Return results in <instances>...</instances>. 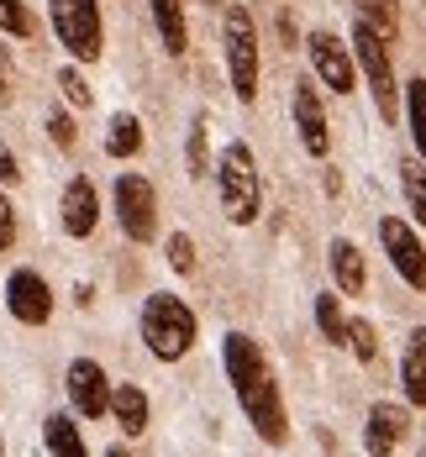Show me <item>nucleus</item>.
Here are the masks:
<instances>
[{"instance_id": "26", "label": "nucleus", "mask_w": 426, "mask_h": 457, "mask_svg": "<svg viewBox=\"0 0 426 457\" xmlns=\"http://www.w3.org/2000/svg\"><path fill=\"white\" fill-rule=\"evenodd\" d=\"M185 158H189V174H195V179H205V174H211V142H205V116H195V121H189Z\"/></svg>"}, {"instance_id": "5", "label": "nucleus", "mask_w": 426, "mask_h": 457, "mask_svg": "<svg viewBox=\"0 0 426 457\" xmlns=\"http://www.w3.org/2000/svg\"><path fill=\"white\" fill-rule=\"evenodd\" d=\"M353 63H358V74H363L369 95H374L379 116H384V121H400V79H395V58H389V43L379 37L369 21L353 27Z\"/></svg>"}, {"instance_id": "19", "label": "nucleus", "mask_w": 426, "mask_h": 457, "mask_svg": "<svg viewBox=\"0 0 426 457\" xmlns=\"http://www.w3.org/2000/svg\"><path fill=\"white\" fill-rule=\"evenodd\" d=\"M43 436H47V453H53V457H90L85 436H79V426H74V420H69L63 411H53V415H47Z\"/></svg>"}, {"instance_id": "32", "label": "nucleus", "mask_w": 426, "mask_h": 457, "mask_svg": "<svg viewBox=\"0 0 426 457\" xmlns=\"http://www.w3.org/2000/svg\"><path fill=\"white\" fill-rule=\"evenodd\" d=\"M0 179H5V184L21 179V169H16V158H11V147H5V142H0Z\"/></svg>"}, {"instance_id": "24", "label": "nucleus", "mask_w": 426, "mask_h": 457, "mask_svg": "<svg viewBox=\"0 0 426 457\" xmlns=\"http://www.w3.org/2000/svg\"><path fill=\"white\" fill-rule=\"evenodd\" d=\"M0 32L16 37V43H32L38 37V16L27 11V0H0Z\"/></svg>"}, {"instance_id": "23", "label": "nucleus", "mask_w": 426, "mask_h": 457, "mask_svg": "<svg viewBox=\"0 0 426 457\" xmlns=\"http://www.w3.org/2000/svg\"><path fill=\"white\" fill-rule=\"evenodd\" d=\"M405 127H411V142H416V158L426 163V79L405 85Z\"/></svg>"}, {"instance_id": "29", "label": "nucleus", "mask_w": 426, "mask_h": 457, "mask_svg": "<svg viewBox=\"0 0 426 457\" xmlns=\"http://www.w3.org/2000/svg\"><path fill=\"white\" fill-rule=\"evenodd\" d=\"M47 137H53L58 147H63V153H69V147L79 142V127H74V116H69V111H53V116H47Z\"/></svg>"}, {"instance_id": "7", "label": "nucleus", "mask_w": 426, "mask_h": 457, "mask_svg": "<svg viewBox=\"0 0 426 457\" xmlns=\"http://www.w3.org/2000/svg\"><path fill=\"white\" fill-rule=\"evenodd\" d=\"M116 221L132 242H153V231H158V189H153V179H142V174L116 179Z\"/></svg>"}, {"instance_id": "16", "label": "nucleus", "mask_w": 426, "mask_h": 457, "mask_svg": "<svg viewBox=\"0 0 426 457\" xmlns=\"http://www.w3.org/2000/svg\"><path fill=\"white\" fill-rule=\"evenodd\" d=\"M331 274L342 284V295H363L369 289V263H363V253L347 242V237H331Z\"/></svg>"}, {"instance_id": "2", "label": "nucleus", "mask_w": 426, "mask_h": 457, "mask_svg": "<svg viewBox=\"0 0 426 457\" xmlns=\"http://www.w3.org/2000/svg\"><path fill=\"white\" fill-rule=\"evenodd\" d=\"M195 311H189L180 295H147L142 300V342L158 363H180L189 347H195Z\"/></svg>"}, {"instance_id": "33", "label": "nucleus", "mask_w": 426, "mask_h": 457, "mask_svg": "<svg viewBox=\"0 0 426 457\" xmlns=\"http://www.w3.org/2000/svg\"><path fill=\"white\" fill-rule=\"evenodd\" d=\"M105 457H132V453H127V447H111V453H105Z\"/></svg>"}, {"instance_id": "17", "label": "nucleus", "mask_w": 426, "mask_h": 457, "mask_svg": "<svg viewBox=\"0 0 426 457\" xmlns=\"http://www.w3.org/2000/svg\"><path fill=\"white\" fill-rule=\"evenodd\" d=\"M153 5V27H158V43L169 47L174 58L189 47V27H185V0H147Z\"/></svg>"}, {"instance_id": "36", "label": "nucleus", "mask_w": 426, "mask_h": 457, "mask_svg": "<svg viewBox=\"0 0 426 457\" xmlns=\"http://www.w3.org/2000/svg\"><path fill=\"white\" fill-rule=\"evenodd\" d=\"M205 5H221V0H205Z\"/></svg>"}, {"instance_id": "35", "label": "nucleus", "mask_w": 426, "mask_h": 457, "mask_svg": "<svg viewBox=\"0 0 426 457\" xmlns=\"http://www.w3.org/2000/svg\"><path fill=\"white\" fill-rule=\"evenodd\" d=\"M422 457H426V431H422Z\"/></svg>"}, {"instance_id": "20", "label": "nucleus", "mask_w": 426, "mask_h": 457, "mask_svg": "<svg viewBox=\"0 0 426 457\" xmlns=\"http://www.w3.org/2000/svg\"><path fill=\"white\" fill-rule=\"evenodd\" d=\"M105 153H111V158H138V153H142V121L132 116V111L111 116V132H105Z\"/></svg>"}, {"instance_id": "1", "label": "nucleus", "mask_w": 426, "mask_h": 457, "mask_svg": "<svg viewBox=\"0 0 426 457\" xmlns=\"http://www.w3.org/2000/svg\"><path fill=\"white\" fill-rule=\"evenodd\" d=\"M221 363H227V378L237 389V405L242 415L253 420V431L269 442V447H284L289 442V415H284V395H280V378L263 358V347L247 337V331H227L221 342Z\"/></svg>"}, {"instance_id": "14", "label": "nucleus", "mask_w": 426, "mask_h": 457, "mask_svg": "<svg viewBox=\"0 0 426 457\" xmlns=\"http://www.w3.org/2000/svg\"><path fill=\"white\" fill-rule=\"evenodd\" d=\"M400 436H405V405H389V400H379L369 420H363V453L369 457H389L400 447Z\"/></svg>"}, {"instance_id": "31", "label": "nucleus", "mask_w": 426, "mask_h": 457, "mask_svg": "<svg viewBox=\"0 0 426 457\" xmlns=\"http://www.w3.org/2000/svg\"><path fill=\"white\" fill-rule=\"evenodd\" d=\"M11 242H16V211H11V200L0 195V253H5Z\"/></svg>"}, {"instance_id": "21", "label": "nucleus", "mask_w": 426, "mask_h": 457, "mask_svg": "<svg viewBox=\"0 0 426 457\" xmlns=\"http://www.w3.org/2000/svg\"><path fill=\"white\" fill-rule=\"evenodd\" d=\"M358 21H369L384 43L400 37V0H358Z\"/></svg>"}, {"instance_id": "34", "label": "nucleus", "mask_w": 426, "mask_h": 457, "mask_svg": "<svg viewBox=\"0 0 426 457\" xmlns=\"http://www.w3.org/2000/svg\"><path fill=\"white\" fill-rule=\"evenodd\" d=\"M5 95H11V85H5V74H0V100H5Z\"/></svg>"}, {"instance_id": "15", "label": "nucleus", "mask_w": 426, "mask_h": 457, "mask_svg": "<svg viewBox=\"0 0 426 457\" xmlns=\"http://www.w3.org/2000/svg\"><path fill=\"white\" fill-rule=\"evenodd\" d=\"M400 384H405V405L426 411V326H411L400 347Z\"/></svg>"}, {"instance_id": "6", "label": "nucleus", "mask_w": 426, "mask_h": 457, "mask_svg": "<svg viewBox=\"0 0 426 457\" xmlns=\"http://www.w3.org/2000/svg\"><path fill=\"white\" fill-rule=\"evenodd\" d=\"M53 16V37L69 47L74 63H95L105 47V21H100V0H47Z\"/></svg>"}, {"instance_id": "28", "label": "nucleus", "mask_w": 426, "mask_h": 457, "mask_svg": "<svg viewBox=\"0 0 426 457\" xmlns=\"http://www.w3.org/2000/svg\"><path fill=\"white\" fill-rule=\"evenodd\" d=\"M347 347H353V358L358 363H374L379 358V337L369 320H347Z\"/></svg>"}, {"instance_id": "22", "label": "nucleus", "mask_w": 426, "mask_h": 457, "mask_svg": "<svg viewBox=\"0 0 426 457\" xmlns=\"http://www.w3.org/2000/svg\"><path fill=\"white\" fill-rule=\"evenodd\" d=\"M400 189H405V211H411V221L426 231V163L422 158H411V163L400 169Z\"/></svg>"}, {"instance_id": "4", "label": "nucleus", "mask_w": 426, "mask_h": 457, "mask_svg": "<svg viewBox=\"0 0 426 457\" xmlns=\"http://www.w3.org/2000/svg\"><path fill=\"white\" fill-rule=\"evenodd\" d=\"M221 53H227V79L242 105L258 100V27L247 5H227L221 11Z\"/></svg>"}, {"instance_id": "13", "label": "nucleus", "mask_w": 426, "mask_h": 457, "mask_svg": "<svg viewBox=\"0 0 426 457\" xmlns=\"http://www.w3.org/2000/svg\"><path fill=\"white\" fill-rule=\"evenodd\" d=\"M295 132H300V142H305L311 158H327L331 132H327V111H322L316 85H295Z\"/></svg>"}, {"instance_id": "25", "label": "nucleus", "mask_w": 426, "mask_h": 457, "mask_svg": "<svg viewBox=\"0 0 426 457\" xmlns=\"http://www.w3.org/2000/svg\"><path fill=\"white\" fill-rule=\"evenodd\" d=\"M316 326H322V342L347 347V316H342L337 295H316Z\"/></svg>"}, {"instance_id": "18", "label": "nucleus", "mask_w": 426, "mask_h": 457, "mask_svg": "<svg viewBox=\"0 0 426 457\" xmlns=\"http://www.w3.org/2000/svg\"><path fill=\"white\" fill-rule=\"evenodd\" d=\"M111 415L127 436H142L147 431V395L138 384H111Z\"/></svg>"}, {"instance_id": "11", "label": "nucleus", "mask_w": 426, "mask_h": 457, "mask_svg": "<svg viewBox=\"0 0 426 457\" xmlns=\"http://www.w3.org/2000/svg\"><path fill=\"white\" fill-rule=\"evenodd\" d=\"M69 400H74V411L90 415V420L111 415V378H105V368L95 358H74L69 363Z\"/></svg>"}, {"instance_id": "37", "label": "nucleus", "mask_w": 426, "mask_h": 457, "mask_svg": "<svg viewBox=\"0 0 426 457\" xmlns=\"http://www.w3.org/2000/svg\"><path fill=\"white\" fill-rule=\"evenodd\" d=\"M0 457H5V442H0Z\"/></svg>"}, {"instance_id": "27", "label": "nucleus", "mask_w": 426, "mask_h": 457, "mask_svg": "<svg viewBox=\"0 0 426 457\" xmlns=\"http://www.w3.org/2000/svg\"><path fill=\"white\" fill-rule=\"evenodd\" d=\"M58 90H63V100H69V105H79V111H85V105H95V90L85 85V74H79L74 63H63V69H58Z\"/></svg>"}, {"instance_id": "3", "label": "nucleus", "mask_w": 426, "mask_h": 457, "mask_svg": "<svg viewBox=\"0 0 426 457\" xmlns=\"http://www.w3.org/2000/svg\"><path fill=\"white\" fill-rule=\"evenodd\" d=\"M211 174L221 184V211L232 227H253L258 221V205H263V184H258V163H253V147L247 142H227L221 158L211 163Z\"/></svg>"}, {"instance_id": "8", "label": "nucleus", "mask_w": 426, "mask_h": 457, "mask_svg": "<svg viewBox=\"0 0 426 457\" xmlns=\"http://www.w3.org/2000/svg\"><path fill=\"white\" fill-rule=\"evenodd\" d=\"M379 242H384L395 274L405 278L411 289H426V247H422V237H416V227H405L400 216H384L379 221Z\"/></svg>"}, {"instance_id": "30", "label": "nucleus", "mask_w": 426, "mask_h": 457, "mask_svg": "<svg viewBox=\"0 0 426 457\" xmlns=\"http://www.w3.org/2000/svg\"><path fill=\"white\" fill-rule=\"evenodd\" d=\"M169 263H174V274H195V242H189L185 231L169 237Z\"/></svg>"}, {"instance_id": "12", "label": "nucleus", "mask_w": 426, "mask_h": 457, "mask_svg": "<svg viewBox=\"0 0 426 457\" xmlns=\"http://www.w3.org/2000/svg\"><path fill=\"white\" fill-rule=\"evenodd\" d=\"M58 211H63V231H69V237H90V231L100 227V195H95L90 174H74V179L63 184Z\"/></svg>"}, {"instance_id": "9", "label": "nucleus", "mask_w": 426, "mask_h": 457, "mask_svg": "<svg viewBox=\"0 0 426 457\" xmlns=\"http://www.w3.org/2000/svg\"><path fill=\"white\" fill-rule=\"evenodd\" d=\"M305 53H311V69L322 74V85L331 95H353L358 90V63H353V53L342 47V37H331V32H311L305 37Z\"/></svg>"}, {"instance_id": "10", "label": "nucleus", "mask_w": 426, "mask_h": 457, "mask_svg": "<svg viewBox=\"0 0 426 457\" xmlns=\"http://www.w3.org/2000/svg\"><path fill=\"white\" fill-rule=\"evenodd\" d=\"M5 311L21 326H47L53 320V289L38 269H11L5 278Z\"/></svg>"}]
</instances>
